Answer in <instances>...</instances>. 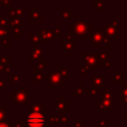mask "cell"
<instances>
[{
    "label": "cell",
    "mask_w": 127,
    "mask_h": 127,
    "mask_svg": "<svg viewBox=\"0 0 127 127\" xmlns=\"http://www.w3.org/2000/svg\"><path fill=\"white\" fill-rule=\"evenodd\" d=\"M27 123L31 127H41L45 124V118L42 114L34 113L27 117Z\"/></svg>",
    "instance_id": "1"
},
{
    "label": "cell",
    "mask_w": 127,
    "mask_h": 127,
    "mask_svg": "<svg viewBox=\"0 0 127 127\" xmlns=\"http://www.w3.org/2000/svg\"><path fill=\"white\" fill-rule=\"evenodd\" d=\"M0 127H8V126H6V125H0Z\"/></svg>",
    "instance_id": "2"
}]
</instances>
